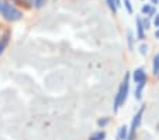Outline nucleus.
Here are the masks:
<instances>
[{
  "label": "nucleus",
  "instance_id": "nucleus-4",
  "mask_svg": "<svg viewBox=\"0 0 159 140\" xmlns=\"http://www.w3.org/2000/svg\"><path fill=\"white\" fill-rule=\"evenodd\" d=\"M132 78H134L135 84H141V82H145V81H147V75H145V72H144L142 68L135 70L134 74H132Z\"/></svg>",
  "mask_w": 159,
  "mask_h": 140
},
{
  "label": "nucleus",
  "instance_id": "nucleus-3",
  "mask_svg": "<svg viewBox=\"0 0 159 140\" xmlns=\"http://www.w3.org/2000/svg\"><path fill=\"white\" fill-rule=\"evenodd\" d=\"M144 109L145 106H141V109L138 110V113L134 116V119H132V122H131V128H129V136L127 140H132V137H134L135 134V130L138 129L139 126V122H141V118H142V113H144Z\"/></svg>",
  "mask_w": 159,
  "mask_h": 140
},
{
  "label": "nucleus",
  "instance_id": "nucleus-14",
  "mask_svg": "<svg viewBox=\"0 0 159 140\" xmlns=\"http://www.w3.org/2000/svg\"><path fill=\"white\" fill-rule=\"evenodd\" d=\"M97 123H99V126H102V128H103V126H106L108 123V119H100Z\"/></svg>",
  "mask_w": 159,
  "mask_h": 140
},
{
  "label": "nucleus",
  "instance_id": "nucleus-19",
  "mask_svg": "<svg viewBox=\"0 0 159 140\" xmlns=\"http://www.w3.org/2000/svg\"><path fill=\"white\" fill-rule=\"evenodd\" d=\"M149 14H151V16H153V14H155V9H151V12H149Z\"/></svg>",
  "mask_w": 159,
  "mask_h": 140
},
{
  "label": "nucleus",
  "instance_id": "nucleus-15",
  "mask_svg": "<svg viewBox=\"0 0 159 140\" xmlns=\"http://www.w3.org/2000/svg\"><path fill=\"white\" fill-rule=\"evenodd\" d=\"M128 46H129V48H132V33L131 31H128Z\"/></svg>",
  "mask_w": 159,
  "mask_h": 140
},
{
  "label": "nucleus",
  "instance_id": "nucleus-12",
  "mask_svg": "<svg viewBox=\"0 0 159 140\" xmlns=\"http://www.w3.org/2000/svg\"><path fill=\"white\" fill-rule=\"evenodd\" d=\"M34 4L35 7H42L45 4V0H34Z\"/></svg>",
  "mask_w": 159,
  "mask_h": 140
},
{
  "label": "nucleus",
  "instance_id": "nucleus-21",
  "mask_svg": "<svg viewBox=\"0 0 159 140\" xmlns=\"http://www.w3.org/2000/svg\"><path fill=\"white\" fill-rule=\"evenodd\" d=\"M158 2H159V0H152V3H153V4H158Z\"/></svg>",
  "mask_w": 159,
  "mask_h": 140
},
{
  "label": "nucleus",
  "instance_id": "nucleus-2",
  "mask_svg": "<svg viewBox=\"0 0 159 140\" xmlns=\"http://www.w3.org/2000/svg\"><path fill=\"white\" fill-rule=\"evenodd\" d=\"M128 81H129V75L127 74V75H125V79H124V82L121 84L120 89H118L117 96H116V101H114V112H117V110L120 109L121 105L125 104L127 95H128V86H129Z\"/></svg>",
  "mask_w": 159,
  "mask_h": 140
},
{
  "label": "nucleus",
  "instance_id": "nucleus-16",
  "mask_svg": "<svg viewBox=\"0 0 159 140\" xmlns=\"http://www.w3.org/2000/svg\"><path fill=\"white\" fill-rule=\"evenodd\" d=\"M139 50H141V54H142V55H145V54H147V51H148V46H145V44H142V46H141V48H139Z\"/></svg>",
  "mask_w": 159,
  "mask_h": 140
},
{
  "label": "nucleus",
  "instance_id": "nucleus-9",
  "mask_svg": "<svg viewBox=\"0 0 159 140\" xmlns=\"http://www.w3.org/2000/svg\"><path fill=\"white\" fill-rule=\"evenodd\" d=\"M153 74H155V75L159 74V54L153 58Z\"/></svg>",
  "mask_w": 159,
  "mask_h": 140
},
{
  "label": "nucleus",
  "instance_id": "nucleus-11",
  "mask_svg": "<svg viewBox=\"0 0 159 140\" xmlns=\"http://www.w3.org/2000/svg\"><path fill=\"white\" fill-rule=\"evenodd\" d=\"M124 6H125L127 12L132 13V6H131V2H129V0H124Z\"/></svg>",
  "mask_w": 159,
  "mask_h": 140
},
{
  "label": "nucleus",
  "instance_id": "nucleus-5",
  "mask_svg": "<svg viewBox=\"0 0 159 140\" xmlns=\"http://www.w3.org/2000/svg\"><path fill=\"white\" fill-rule=\"evenodd\" d=\"M137 37L139 40H144V26H142V20L137 18Z\"/></svg>",
  "mask_w": 159,
  "mask_h": 140
},
{
  "label": "nucleus",
  "instance_id": "nucleus-17",
  "mask_svg": "<svg viewBox=\"0 0 159 140\" xmlns=\"http://www.w3.org/2000/svg\"><path fill=\"white\" fill-rule=\"evenodd\" d=\"M153 24H155V27L159 28V14L155 16V20H153Z\"/></svg>",
  "mask_w": 159,
  "mask_h": 140
},
{
  "label": "nucleus",
  "instance_id": "nucleus-20",
  "mask_svg": "<svg viewBox=\"0 0 159 140\" xmlns=\"http://www.w3.org/2000/svg\"><path fill=\"white\" fill-rule=\"evenodd\" d=\"M155 37H156V38H159V30H156V33H155Z\"/></svg>",
  "mask_w": 159,
  "mask_h": 140
},
{
  "label": "nucleus",
  "instance_id": "nucleus-8",
  "mask_svg": "<svg viewBox=\"0 0 159 140\" xmlns=\"http://www.w3.org/2000/svg\"><path fill=\"white\" fill-rule=\"evenodd\" d=\"M127 133H128V128L121 126V128H120V133H118V140H127Z\"/></svg>",
  "mask_w": 159,
  "mask_h": 140
},
{
  "label": "nucleus",
  "instance_id": "nucleus-18",
  "mask_svg": "<svg viewBox=\"0 0 159 140\" xmlns=\"http://www.w3.org/2000/svg\"><path fill=\"white\" fill-rule=\"evenodd\" d=\"M3 50H4V43H0V54L3 52Z\"/></svg>",
  "mask_w": 159,
  "mask_h": 140
},
{
  "label": "nucleus",
  "instance_id": "nucleus-10",
  "mask_svg": "<svg viewBox=\"0 0 159 140\" xmlns=\"http://www.w3.org/2000/svg\"><path fill=\"white\" fill-rule=\"evenodd\" d=\"M108 4V7H110V10H113V13L117 12V6H116V2L114 0H106Z\"/></svg>",
  "mask_w": 159,
  "mask_h": 140
},
{
  "label": "nucleus",
  "instance_id": "nucleus-7",
  "mask_svg": "<svg viewBox=\"0 0 159 140\" xmlns=\"http://www.w3.org/2000/svg\"><path fill=\"white\" fill-rule=\"evenodd\" d=\"M104 139H106L104 132H97V133H93L89 137V140H104Z\"/></svg>",
  "mask_w": 159,
  "mask_h": 140
},
{
  "label": "nucleus",
  "instance_id": "nucleus-13",
  "mask_svg": "<svg viewBox=\"0 0 159 140\" xmlns=\"http://www.w3.org/2000/svg\"><path fill=\"white\" fill-rule=\"evenodd\" d=\"M151 9H152V7H151L149 4H147V6H144V7H142V13H144V14H145V13H147V14H149Z\"/></svg>",
  "mask_w": 159,
  "mask_h": 140
},
{
  "label": "nucleus",
  "instance_id": "nucleus-6",
  "mask_svg": "<svg viewBox=\"0 0 159 140\" xmlns=\"http://www.w3.org/2000/svg\"><path fill=\"white\" fill-rule=\"evenodd\" d=\"M145 82H147V81H145ZM145 82L138 84V86H137V89H135V99H137V101H139V99H141L142 89H144V86H145Z\"/></svg>",
  "mask_w": 159,
  "mask_h": 140
},
{
  "label": "nucleus",
  "instance_id": "nucleus-1",
  "mask_svg": "<svg viewBox=\"0 0 159 140\" xmlns=\"http://www.w3.org/2000/svg\"><path fill=\"white\" fill-rule=\"evenodd\" d=\"M0 13L9 22H17V20H20L23 17V13L20 10H17L14 6H11L9 3H4V2L0 3Z\"/></svg>",
  "mask_w": 159,
  "mask_h": 140
}]
</instances>
